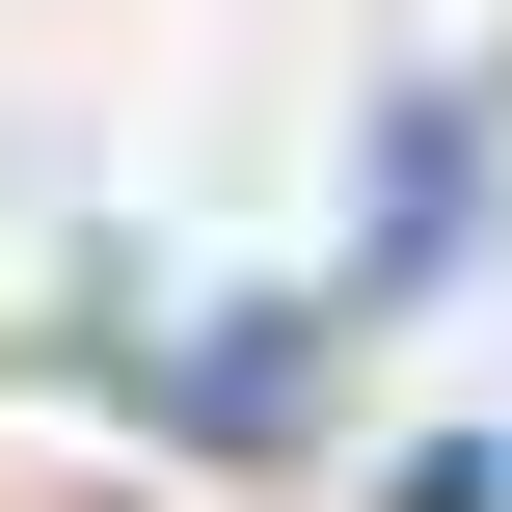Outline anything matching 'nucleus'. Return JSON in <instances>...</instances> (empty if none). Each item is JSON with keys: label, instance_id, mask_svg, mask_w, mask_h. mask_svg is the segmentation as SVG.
Masks as SVG:
<instances>
[{"label": "nucleus", "instance_id": "obj_1", "mask_svg": "<svg viewBox=\"0 0 512 512\" xmlns=\"http://www.w3.org/2000/svg\"><path fill=\"white\" fill-rule=\"evenodd\" d=\"M459 243H486V162H459V135L405 108V135H378V243H351V270L405 297V270H459Z\"/></svg>", "mask_w": 512, "mask_h": 512}]
</instances>
